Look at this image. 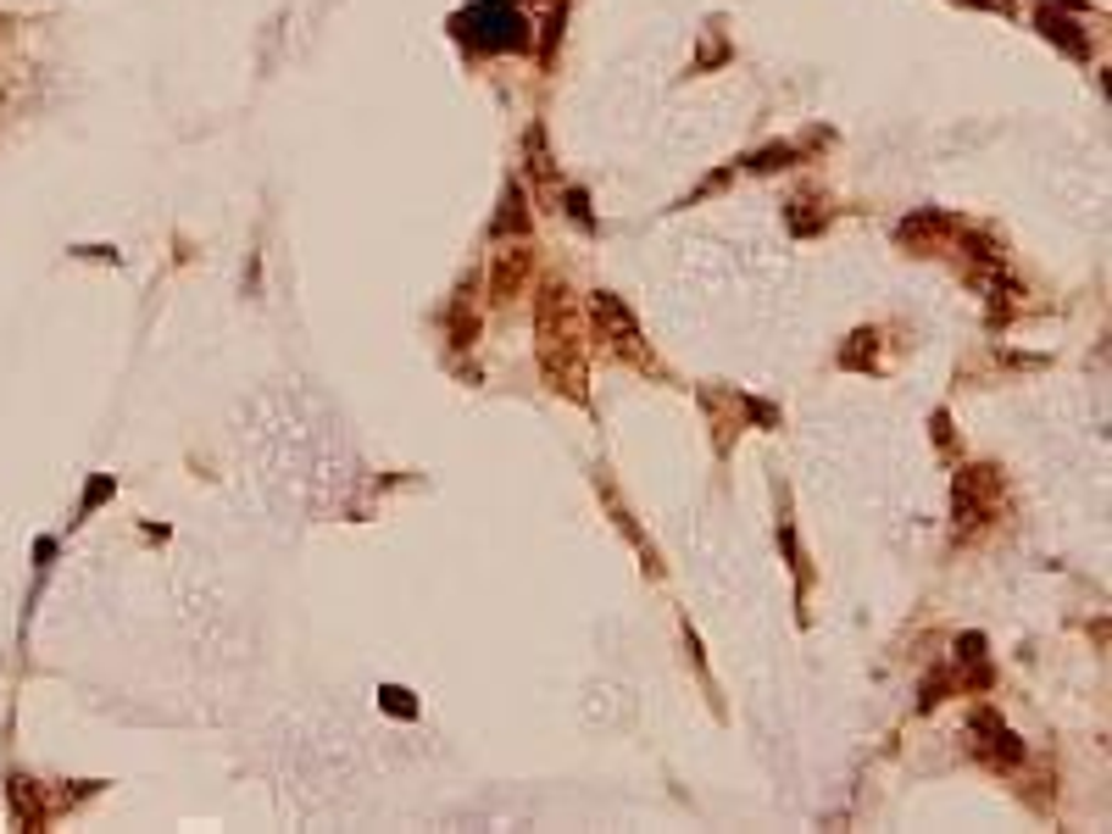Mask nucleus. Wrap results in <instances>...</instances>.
Listing matches in <instances>:
<instances>
[{
  "label": "nucleus",
  "instance_id": "nucleus-6",
  "mask_svg": "<svg viewBox=\"0 0 1112 834\" xmlns=\"http://www.w3.org/2000/svg\"><path fill=\"white\" fill-rule=\"evenodd\" d=\"M12 812L29 823V828H40V801H34V790H29V779H12Z\"/></svg>",
  "mask_w": 1112,
  "mask_h": 834
},
{
  "label": "nucleus",
  "instance_id": "nucleus-8",
  "mask_svg": "<svg viewBox=\"0 0 1112 834\" xmlns=\"http://www.w3.org/2000/svg\"><path fill=\"white\" fill-rule=\"evenodd\" d=\"M790 162H795V146H768V151H757V157H751V168H757V173H773V168H790Z\"/></svg>",
  "mask_w": 1112,
  "mask_h": 834
},
{
  "label": "nucleus",
  "instance_id": "nucleus-1",
  "mask_svg": "<svg viewBox=\"0 0 1112 834\" xmlns=\"http://www.w3.org/2000/svg\"><path fill=\"white\" fill-rule=\"evenodd\" d=\"M451 29L473 51H528V18L512 0H479V7L451 18Z\"/></svg>",
  "mask_w": 1112,
  "mask_h": 834
},
{
  "label": "nucleus",
  "instance_id": "nucleus-5",
  "mask_svg": "<svg viewBox=\"0 0 1112 834\" xmlns=\"http://www.w3.org/2000/svg\"><path fill=\"white\" fill-rule=\"evenodd\" d=\"M1040 34H1046V40H1057L1068 56H1090V40L1079 34V23H1073V18H1062V12H1051V7L1040 12Z\"/></svg>",
  "mask_w": 1112,
  "mask_h": 834
},
{
  "label": "nucleus",
  "instance_id": "nucleus-4",
  "mask_svg": "<svg viewBox=\"0 0 1112 834\" xmlns=\"http://www.w3.org/2000/svg\"><path fill=\"white\" fill-rule=\"evenodd\" d=\"M590 312H596V323L612 334V345H623V351H629V345L640 340V329H634V318L623 312V301H618V296H596V301H590Z\"/></svg>",
  "mask_w": 1112,
  "mask_h": 834
},
{
  "label": "nucleus",
  "instance_id": "nucleus-13",
  "mask_svg": "<svg viewBox=\"0 0 1112 834\" xmlns=\"http://www.w3.org/2000/svg\"><path fill=\"white\" fill-rule=\"evenodd\" d=\"M1057 7H1068V12H1079V7H1084V0H1057Z\"/></svg>",
  "mask_w": 1112,
  "mask_h": 834
},
{
  "label": "nucleus",
  "instance_id": "nucleus-3",
  "mask_svg": "<svg viewBox=\"0 0 1112 834\" xmlns=\"http://www.w3.org/2000/svg\"><path fill=\"white\" fill-rule=\"evenodd\" d=\"M973 735H980V746H985V757L991 762H1024V746L1013 740V729L1007 724H996V713H980V718H973Z\"/></svg>",
  "mask_w": 1112,
  "mask_h": 834
},
{
  "label": "nucleus",
  "instance_id": "nucleus-12",
  "mask_svg": "<svg viewBox=\"0 0 1112 834\" xmlns=\"http://www.w3.org/2000/svg\"><path fill=\"white\" fill-rule=\"evenodd\" d=\"M962 7H985V12H1007V0H962Z\"/></svg>",
  "mask_w": 1112,
  "mask_h": 834
},
{
  "label": "nucleus",
  "instance_id": "nucleus-7",
  "mask_svg": "<svg viewBox=\"0 0 1112 834\" xmlns=\"http://www.w3.org/2000/svg\"><path fill=\"white\" fill-rule=\"evenodd\" d=\"M378 707L395 713V718H417V707L406 702V689H400V684H384V689H378Z\"/></svg>",
  "mask_w": 1112,
  "mask_h": 834
},
{
  "label": "nucleus",
  "instance_id": "nucleus-2",
  "mask_svg": "<svg viewBox=\"0 0 1112 834\" xmlns=\"http://www.w3.org/2000/svg\"><path fill=\"white\" fill-rule=\"evenodd\" d=\"M991 512V468H967L956 479V517L962 523H985Z\"/></svg>",
  "mask_w": 1112,
  "mask_h": 834
},
{
  "label": "nucleus",
  "instance_id": "nucleus-9",
  "mask_svg": "<svg viewBox=\"0 0 1112 834\" xmlns=\"http://www.w3.org/2000/svg\"><path fill=\"white\" fill-rule=\"evenodd\" d=\"M501 228H517V234L528 228V212H523V195H517V190H506V212H501Z\"/></svg>",
  "mask_w": 1112,
  "mask_h": 834
},
{
  "label": "nucleus",
  "instance_id": "nucleus-11",
  "mask_svg": "<svg viewBox=\"0 0 1112 834\" xmlns=\"http://www.w3.org/2000/svg\"><path fill=\"white\" fill-rule=\"evenodd\" d=\"M568 212H574V217L590 228V201H585V190H568Z\"/></svg>",
  "mask_w": 1112,
  "mask_h": 834
},
{
  "label": "nucleus",
  "instance_id": "nucleus-10",
  "mask_svg": "<svg viewBox=\"0 0 1112 834\" xmlns=\"http://www.w3.org/2000/svg\"><path fill=\"white\" fill-rule=\"evenodd\" d=\"M106 495H111V473H100V479H89V490H84V506H78V512H95V506H100V501H106Z\"/></svg>",
  "mask_w": 1112,
  "mask_h": 834
}]
</instances>
